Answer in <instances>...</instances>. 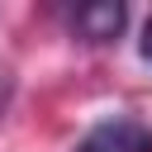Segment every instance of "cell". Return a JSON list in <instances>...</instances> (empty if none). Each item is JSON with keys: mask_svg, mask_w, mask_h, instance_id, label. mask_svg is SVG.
Instances as JSON below:
<instances>
[{"mask_svg": "<svg viewBox=\"0 0 152 152\" xmlns=\"http://www.w3.org/2000/svg\"><path fill=\"white\" fill-rule=\"evenodd\" d=\"M76 152H152V128L128 114H114V119H100L76 142Z\"/></svg>", "mask_w": 152, "mask_h": 152, "instance_id": "obj_1", "label": "cell"}, {"mask_svg": "<svg viewBox=\"0 0 152 152\" xmlns=\"http://www.w3.org/2000/svg\"><path fill=\"white\" fill-rule=\"evenodd\" d=\"M138 52H142V57H147V62H152V19H147V24H142V38H138Z\"/></svg>", "mask_w": 152, "mask_h": 152, "instance_id": "obj_3", "label": "cell"}, {"mask_svg": "<svg viewBox=\"0 0 152 152\" xmlns=\"http://www.w3.org/2000/svg\"><path fill=\"white\" fill-rule=\"evenodd\" d=\"M124 19H128L124 5H114V0H95V5H81V10L71 14V28H76L86 43H109V38H119Z\"/></svg>", "mask_w": 152, "mask_h": 152, "instance_id": "obj_2", "label": "cell"}]
</instances>
